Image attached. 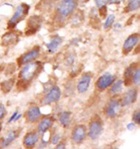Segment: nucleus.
Returning a JSON list of instances; mask_svg holds the SVG:
<instances>
[{
    "label": "nucleus",
    "mask_w": 140,
    "mask_h": 149,
    "mask_svg": "<svg viewBox=\"0 0 140 149\" xmlns=\"http://www.w3.org/2000/svg\"><path fill=\"white\" fill-rule=\"evenodd\" d=\"M42 69V66L41 62L29 63L22 68L19 76L22 80L29 82L40 72Z\"/></svg>",
    "instance_id": "nucleus-1"
},
{
    "label": "nucleus",
    "mask_w": 140,
    "mask_h": 149,
    "mask_svg": "<svg viewBox=\"0 0 140 149\" xmlns=\"http://www.w3.org/2000/svg\"><path fill=\"white\" fill-rule=\"evenodd\" d=\"M78 5V0H63L58 5L57 11L61 17H67L72 13Z\"/></svg>",
    "instance_id": "nucleus-2"
},
{
    "label": "nucleus",
    "mask_w": 140,
    "mask_h": 149,
    "mask_svg": "<svg viewBox=\"0 0 140 149\" xmlns=\"http://www.w3.org/2000/svg\"><path fill=\"white\" fill-rule=\"evenodd\" d=\"M29 6L26 4H21L18 5L16 9L14 16L11 17L8 22V28H14L17 24L18 23L21 19L25 18L26 14L29 13Z\"/></svg>",
    "instance_id": "nucleus-3"
},
{
    "label": "nucleus",
    "mask_w": 140,
    "mask_h": 149,
    "mask_svg": "<svg viewBox=\"0 0 140 149\" xmlns=\"http://www.w3.org/2000/svg\"><path fill=\"white\" fill-rule=\"evenodd\" d=\"M41 23H42V19L39 16H32L29 19L28 22V30L25 31V34L27 36L34 34L40 28Z\"/></svg>",
    "instance_id": "nucleus-4"
},
{
    "label": "nucleus",
    "mask_w": 140,
    "mask_h": 149,
    "mask_svg": "<svg viewBox=\"0 0 140 149\" xmlns=\"http://www.w3.org/2000/svg\"><path fill=\"white\" fill-rule=\"evenodd\" d=\"M61 92L59 87L58 86H54L51 89L49 93L46 95V96L45 97L42 104L44 105H46L53 103V102H58L60 98H61Z\"/></svg>",
    "instance_id": "nucleus-5"
},
{
    "label": "nucleus",
    "mask_w": 140,
    "mask_h": 149,
    "mask_svg": "<svg viewBox=\"0 0 140 149\" xmlns=\"http://www.w3.org/2000/svg\"><path fill=\"white\" fill-rule=\"evenodd\" d=\"M115 76L110 73H106L100 77L97 81V86L100 90H104L110 86L115 81Z\"/></svg>",
    "instance_id": "nucleus-6"
},
{
    "label": "nucleus",
    "mask_w": 140,
    "mask_h": 149,
    "mask_svg": "<svg viewBox=\"0 0 140 149\" xmlns=\"http://www.w3.org/2000/svg\"><path fill=\"white\" fill-rule=\"evenodd\" d=\"M102 131H103V127L101 122L98 121H94L90 124L89 136L92 139H96L101 136Z\"/></svg>",
    "instance_id": "nucleus-7"
},
{
    "label": "nucleus",
    "mask_w": 140,
    "mask_h": 149,
    "mask_svg": "<svg viewBox=\"0 0 140 149\" xmlns=\"http://www.w3.org/2000/svg\"><path fill=\"white\" fill-rule=\"evenodd\" d=\"M139 39V37L138 34H132L130 37H127L123 45V52L125 54H127L130 52L133 49V47L137 44Z\"/></svg>",
    "instance_id": "nucleus-8"
},
{
    "label": "nucleus",
    "mask_w": 140,
    "mask_h": 149,
    "mask_svg": "<svg viewBox=\"0 0 140 149\" xmlns=\"http://www.w3.org/2000/svg\"><path fill=\"white\" fill-rule=\"evenodd\" d=\"M85 136H86V127H85V126H77L72 133V140L77 144H79L83 142Z\"/></svg>",
    "instance_id": "nucleus-9"
},
{
    "label": "nucleus",
    "mask_w": 140,
    "mask_h": 149,
    "mask_svg": "<svg viewBox=\"0 0 140 149\" xmlns=\"http://www.w3.org/2000/svg\"><path fill=\"white\" fill-rule=\"evenodd\" d=\"M121 104L118 100H111L108 103L106 108V113L110 118L115 117L119 110Z\"/></svg>",
    "instance_id": "nucleus-10"
},
{
    "label": "nucleus",
    "mask_w": 140,
    "mask_h": 149,
    "mask_svg": "<svg viewBox=\"0 0 140 149\" xmlns=\"http://www.w3.org/2000/svg\"><path fill=\"white\" fill-rule=\"evenodd\" d=\"M91 81V75L89 74H84L81 77L78 84L77 88L79 93H83L87 91Z\"/></svg>",
    "instance_id": "nucleus-11"
},
{
    "label": "nucleus",
    "mask_w": 140,
    "mask_h": 149,
    "mask_svg": "<svg viewBox=\"0 0 140 149\" xmlns=\"http://www.w3.org/2000/svg\"><path fill=\"white\" fill-rule=\"evenodd\" d=\"M137 91L136 89H130L125 94L122 99V105L127 106L134 103L137 100Z\"/></svg>",
    "instance_id": "nucleus-12"
},
{
    "label": "nucleus",
    "mask_w": 140,
    "mask_h": 149,
    "mask_svg": "<svg viewBox=\"0 0 140 149\" xmlns=\"http://www.w3.org/2000/svg\"><path fill=\"white\" fill-rule=\"evenodd\" d=\"M40 49L37 48L25 54L20 58V64H26V63H30L31 61H32L33 60L36 59L38 57Z\"/></svg>",
    "instance_id": "nucleus-13"
},
{
    "label": "nucleus",
    "mask_w": 140,
    "mask_h": 149,
    "mask_svg": "<svg viewBox=\"0 0 140 149\" xmlns=\"http://www.w3.org/2000/svg\"><path fill=\"white\" fill-rule=\"evenodd\" d=\"M39 136L37 133H29L25 136L24 139V145L28 148H31L38 142Z\"/></svg>",
    "instance_id": "nucleus-14"
},
{
    "label": "nucleus",
    "mask_w": 140,
    "mask_h": 149,
    "mask_svg": "<svg viewBox=\"0 0 140 149\" xmlns=\"http://www.w3.org/2000/svg\"><path fill=\"white\" fill-rule=\"evenodd\" d=\"M53 124V119L50 117H46L42 119L40 122L39 125H38V130L40 133H45L52 126Z\"/></svg>",
    "instance_id": "nucleus-15"
},
{
    "label": "nucleus",
    "mask_w": 140,
    "mask_h": 149,
    "mask_svg": "<svg viewBox=\"0 0 140 149\" xmlns=\"http://www.w3.org/2000/svg\"><path fill=\"white\" fill-rule=\"evenodd\" d=\"M61 43H62V39H61V37H53L52 39L51 40L50 42L49 43H47V45H46L49 52L54 53L58 49V48L59 47Z\"/></svg>",
    "instance_id": "nucleus-16"
},
{
    "label": "nucleus",
    "mask_w": 140,
    "mask_h": 149,
    "mask_svg": "<svg viewBox=\"0 0 140 149\" xmlns=\"http://www.w3.org/2000/svg\"><path fill=\"white\" fill-rule=\"evenodd\" d=\"M40 111L38 107H31L28 111V119L30 122H34L39 119Z\"/></svg>",
    "instance_id": "nucleus-17"
},
{
    "label": "nucleus",
    "mask_w": 140,
    "mask_h": 149,
    "mask_svg": "<svg viewBox=\"0 0 140 149\" xmlns=\"http://www.w3.org/2000/svg\"><path fill=\"white\" fill-rule=\"evenodd\" d=\"M137 67V64L136 63H133L130 65V66L127 68L125 72V85H130V81H131V78L133 76L134 72L137 70L136 69Z\"/></svg>",
    "instance_id": "nucleus-18"
},
{
    "label": "nucleus",
    "mask_w": 140,
    "mask_h": 149,
    "mask_svg": "<svg viewBox=\"0 0 140 149\" xmlns=\"http://www.w3.org/2000/svg\"><path fill=\"white\" fill-rule=\"evenodd\" d=\"M17 38V34L14 32L7 33L2 37V44L3 46H10L16 42Z\"/></svg>",
    "instance_id": "nucleus-19"
},
{
    "label": "nucleus",
    "mask_w": 140,
    "mask_h": 149,
    "mask_svg": "<svg viewBox=\"0 0 140 149\" xmlns=\"http://www.w3.org/2000/svg\"><path fill=\"white\" fill-rule=\"evenodd\" d=\"M59 120L63 127H67L70 122V113L67 111L62 112L60 115Z\"/></svg>",
    "instance_id": "nucleus-20"
},
{
    "label": "nucleus",
    "mask_w": 140,
    "mask_h": 149,
    "mask_svg": "<svg viewBox=\"0 0 140 149\" xmlns=\"http://www.w3.org/2000/svg\"><path fill=\"white\" fill-rule=\"evenodd\" d=\"M16 137H17V132L16 131H10L8 134V135L7 137L2 141V143L1 145V146L2 148L8 147L16 139Z\"/></svg>",
    "instance_id": "nucleus-21"
},
{
    "label": "nucleus",
    "mask_w": 140,
    "mask_h": 149,
    "mask_svg": "<svg viewBox=\"0 0 140 149\" xmlns=\"http://www.w3.org/2000/svg\"><path fill=\"white\" fill-rule=\"evenodd\" d=\"M14 78H11V79L8 80V81H5L2 82V83L1 84V89H2V90L4 93H7L11 90L13 86H14Z\"/></svg>",
    "instance_id": "nucleus-22"
},
{
    "label": "nucleus",
    "mask_w": 140,
    "mask_h": 149,
    "mask_svg": "<svg viewBox=\"0 0 140 149\" xmlns=\"http://www.w3.org/2000/svg\"><path fill=\"white\" fill-rule=\"evenodd\" d=\"M140 0H129L128 5L126 8V11L131 12L139 8Z\"/></svg>",
    "instance_id": "nucleus-23"
},
{
    "label": "nucleus",
    "mask_w": 140,
    "mask_h": 149,
    "mask_svg": "<svg viewBox=\"0 0 140 149\" xmlns=\"http://www.w3.org/2000/svg\"><path fill=\"white\" fill-rule=\"evenodd\" d=\"M122 87H123V81L122 80H118L113 84L110 91L113 93H115V94L116 93H118L122 90Z\"/></svg>",
    "instance_id": "nucleus-24"
},
{
    "label": "nucleus",
    "mask_w": 140,
    "mask_h": 149,
    "mask_svg": "<svg viewBox=\"0 0 140 149\" xmlns=\"http://www.w3.org/2000/svg\"><path fill=\"white\" fill-rule=\"evenodd\" d=\"M114 20H115V16H114V14H110V15L108 16L106 21H105L104 25V28L105 29H107L110 27H111V26L114 22Z\"/></svg>",
    "instance_id": "nucleus-25"
},
{
    "label": "nucleus",
    "mask_w": 140,
    "mask_h": 149,
    "mask_svg": "<svg viewBox=\"0 0 140 149\" xmlns=\"http://www.w3.org/2000/svg\"><path fill=\"white\" fill-rule=\"evenodd\" d=\"M132 78H133V82L136 85L139 84V79H140V71L139 69L137 68V70L134 72L133 73V76H132Z\"/></svg>",
    "instance_id": "nucleus-26"
},
{
    "label": "nucleus",
    "mask_w": 140,
    "mask_h": 149,
    "mask_svg": "<svg viewBox=\"0 0 140 149\" xmlns=\"http://www.w3.org/2000/svg\"><path fill=\"white\" fill-rule=\"evenodd\" d=\"M28 87V81H24V80H20L17 83V89L20 91H23V90H26Z\"/></svg>",
    "instance_id": "nucleus-27"
},
{
    "label": "nucleus",
    "mask_w": 140,
    "mask_h": 149,
    "mask_svg": "<svg viewBox=\"0 0 140 149\" xmlns=\"http://www.w3.org/2000/svg\"><path fill=\"white\" fill-rule=\"evenodd\" d=\"M95 2L97 7L99 8L103 7V6L106 5V4L107 3V0H95Z\"/></svg>",
    "instance_id": "nucleus-28"
},
{
    "label": "nucleus",
    "mask_w": 140,
    "mask_h": 149,
    "mask_svg": "<svg viewBox=\"0 0 140 149\" xmlns=\"http://www.w3.org/2000/svg\"><path fill=\"white\" fill-rule=\"evenodd\" d=\"M133 121L135 122V123L137 124H140V113L139 111H137L135 113L133 114Z\"/></svg>",
    "instance_id": "nucleus-29"
},
{
    "label": "nucleus",
    "mask_w": 140,
    "mask_h": 149,
    "mask_svg": "<svg viewBox=\"0 0 140 149\" xmlns=\"http://www.w3.org/2000/svg\"><path fill=\"white\" fill-rule=\"evenodd\" d=\"M60 139H61V136H60L59 134H55L54 136H53V137L52 138V144H58Z\"/></svg>",
    "instance_id": "nucleus-30"
},
{
    "label": "nucleus",
    "mask_w": 140,
    "mask_h": 149,
    "mask_svg": "<svg viewBox=\"0 0 140 149\" xmlns=\"http://www.w3.org/2000/svg\"><path fill=\"white\" fill-rule=\"evenodd\" d=\"M5 115V107L3 104H0V119H2Z\"/></svg>",
    "instance_id": "nucleus-31"
},
{
    "label": "nucleus",
    "mask_w": 140,
    "mask_h": 149,
    "mask_svg": "<svg viewBox=\"0 0 140 149\" xmlns=\"http://www.w3.org/2000/svg\"><path fill=\"white\" fill-rule=\"evenodd\" d=\"M99 14H100V15L102 16V17H104V15H106V14H107L106 6H103V7L99 8Z\"/></svg>",
    "instance_id": "nucleus-32"
},
{
    "label": "nucleus",
    "mask_w": 140,
    "mask_h": 149,
    "mask_svg": "<svg viewBox=\"0 0 140 149\" xmlns=\"http://www.w3.org/2000/svg\"><path fill=\"white\" fill-rule=\"evenodd\" d=\"M124 0H107V3L109 4H118Z\"/></svg>",
    "instance_id": "nucleus-33"
},
{
    "label": "nucleus",
    "mask_w": 140,
    "mask_h": 149,
    "mask_svg": "<svg viewBox=\"0 0 140 149\" xmlns=\"http://www.w3.org/2000/svg\"><path fill=\"white\" fill-rule=\"evenodd\" d=\"M127 129L130 130H133V129L135 128V124L133 123V122H131V123H129L127 125Z\"/></svg>",
    "instance_id": "nucleus-34"
},
{
    "label": "nucleus",
    "mask_w": 140,
    "mask_h": 149,
    "mask_svg": "<svg viewBox=\"0 0 140 149\" xmlns=\"http://www.w3.org/2000/svg\"><path fill=\"white\" fill-rule=\"evenodd\" d=\"M17 114H18V112L16 111L15 113H14L11 116V117H10V119H9V120H8V123L11 122L12 121H14V119H15V118H16V116H17Z\"/></svg>",
    "instance_id": "nucleus-35"
},
{
    "label": "nucleus",
    "mask_w": 140,
    "mask_h": 149,
    "mask_svg": "<svg viewBox=\"0 0 140 149\" xmlns=\"http://www.w3.org/2000/svg\"><path fill=\"white\" fill-rule=\"evenodd\" d=\"M56 148H58V149H63L65 148V145L64 144H63V143H61V144L58 145V146L56 147Z\"/></svg>",
    "instance_id": "nucleus-36"
},
{
    "label": "nucleus",
    "mask_w": 140,
    "mask_h": 149,
    "mask_svg": "<svg viewBox=\"0 0 140 149\" xmlns=\"http://www.w3.org/2000/svg\"><path fill=\"white\" fill-rule=\"evenodd\" d=\"M46 145H47V142H45V141L42 139V143H41V145H40V146H41L40 148H45L46 146Z\"/></svg>",
    "instance_id": "nucleus-37"
},
{
    "label": "nucleus",
    "mask_w": 140,
    "mask_h": 149,
    "mask_svg": "<svg viewBox=\"0 0 140 149\" xmlns=\"http://www.w3.org/2000/svg\"><path fill=\"white\" fill-rule=\"evenodd\" d=\"M21 117H22V114H20V115H18V114H17V116H16V118H15V119H14V121H17L19 119H20V118H21Z\"/></svg>",
    "instance_id": "nucleus-38"
},
{
    "label": "nucleus",
    "mask_w": 140,
    "mask_h": 149,
    "mask_svg": "<svg viewBox=\"0 0 140 149\" xmlns=\"http://www.w3.org/2000/svg\"><path fill=\"white\" fill-rule=\"evenodd\" d=\"M1 130H2V126H1V125H0V131H1Z\"/></svg>",
    "instance_id": "nucleus-39"
}]
</instances>
